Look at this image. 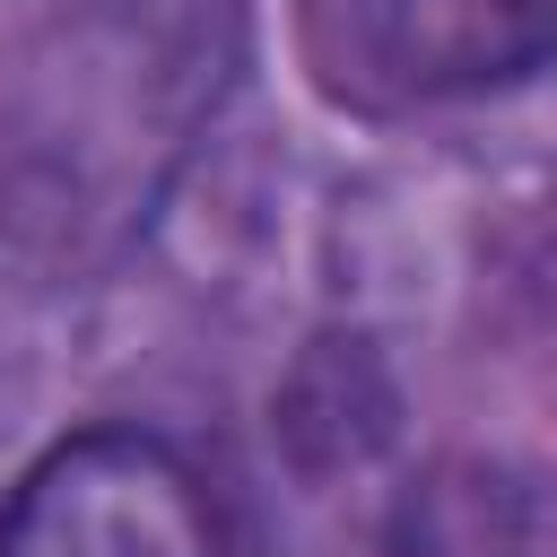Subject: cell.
Listing matches in <instances>:
<instances>
[{"label":"cell","instance_id":"cell-2","mask_svg":"<svg viewBox=\"0 0 557 557\" xmlns=\"http://www.w3.org/2000/svg\"><path fill=\"white\" fill-rule=\"evenodd\" d=\"M557 0H313V52L357 104L513 87L548 61Z\"/></svg>","mask_w":557,"mask_h":557},{"label":"cell","instance_id":"cell-1","mask_svg":"<svg viewBox=\"0 0 557 557\" xmlns=\"http://www.w3.org/2000/svg\"><path fill=\"white\" fill-rule=\"evenodd\" d=\"M0 557H226V522L174 435L78 426L9 487Z\"/></svg>","mask_w":557,"mask_h":557}]
</instances>
